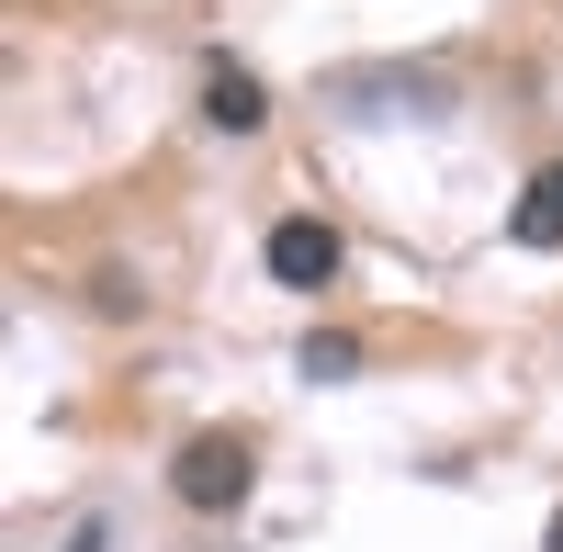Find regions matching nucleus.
I'll list each match as a JSON object with an SVG mask.
<instances>
[{"mask_svg":"<svg viewBox=\"0 0 563 552\" xmlns=\"http://www.w3.org/2000/svg\"><path fill=\"white\" fill-rule=\"evenodd\" d=\"M169 496L192 519H238L249 496H260V440L249 429H192V440L169 451Z\"/></svg>","mask_w":563,"mask_h":552,"instance_id":"obj_1","label":"nucleus"},{"mask_svg":"<svg viewBox=\"0 0 563 552\" xmlns=\"http://www.w3.org/2000/svg\"><path fill=\"white\" fill-rule=\"evenodd\" d=\"M339 271H350V249H339V225H327V214H282V225H271V283L327 294Z\"/></svg>","mask_w":563,"mask_h":552,"instance_id":"obj_2","label":"nucleus"},{"mask_svg":"<svg viewBox=\"0 0 563 552\" xmlns=\"http://www.w3.org/2000/svg\"><path fill=\"white\" fill-rule=\"evenodd\" d=\"M203 124H214V135H260V124H271V90H260L238 57H214V68H203Z\"/></svg>","mask_w":563,"mask_h":552,"instance_id":"obj_3","label":"nucleus"},{"mask_svg":"<svg viewBox=\"0 0 563 552\" xmlns=\"http://www.w3.org/2000/svg\"><path fill=\"white\" fill-rule=\"evenodd\" d=\"M507 238H519V249H541V260L563 249V180H552V169L530 180V192H519V203H507Z\"/></svg>","mask_w":563,"mask_h":552,"instance_id":"obj_4","label":"nucleus"},{"mask_svg":"<svg viewBox=\"0 0 563 552\" xmlns=\"http://www.w3.org/2000/svg\"><path fill=\"white\" fill-rule=\"evenodd\" d=\"M294 361H305V384H350V373H361V339H339V328H316V339H305Z\"/></svg>","mask_w":563,"mask_h":552,"instance_id":"obj_5","label":"nucleus"},{"mask_svg":"<svg viewBox=\"0 0 563 552\" xmlns=\"http://www.w3.org/2000/svg\"><path fill=\"white\" fill-rule=\"evenodd\" d=\"M90 305H102V316H135L147 294H135V271H90Z\"/></svg>","mask_w":563,"mask_h":552,"instance_id":"obj_6","label":"nucleus"},{"mask_svg":"<svg viewBox=\"0 0 563 552\" xmlns=\"http://www.w3.org/2000/svg\"><path fill=\"white\" fill-rule=\"evenodd\" d=\"M541 552H563V508H552V530H541Z\"/></svg>","mask_w":563,"mask_h":552,"instance_id":"obj_7","label":"nucleus"},{"mask_svg":"<svg viewBox=\"0 0 563 552\" xmlns=\"http://www.w3.org/2000/svg\"><path fill=\"white\" fill-rule=\"evenodd\" d=\"M552 180H563V158H552Z\"/></svg>","mask_w":563,"mask_h":552,"instance_id":"obj_8","label":"nucleus"}]
</instances>
